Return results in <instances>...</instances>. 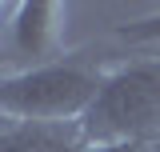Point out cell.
I'll use <instances>...</instances> for the list:
<instances>
[{"mask_svg": "<svg viewBox=\"0 0 160 152\" xmlns=\"http://www.w3.org/2000/svg\"><path fill=\"white\" fill-rule=\"evenodd\" d=\"M160 104V76H132V80H120L116 88L104 100V116L116 124V128H132L144 116Z\"/></svg>", "mask_w": 160, "mask_h": 152, "instance_id": "1", "label": "cell"}]
</instances>
